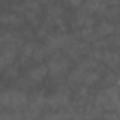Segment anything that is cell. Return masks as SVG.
<instances>
[{
  "instance_id": "obj_1",
  "label": "cell",
  "mask_w": 120,
  "mask_h": 120,
  "mask_svg": "<svg viewBox=\"0 0 120 120\" xmlns=\"http://www.w3.org/2000/svg\"><path fill=\"white\" fill-rule=\"evenodd\" d=\"M71 67V59L68 55H64L62 51H52L49 56L47 58V68L48 75H51L54 79L65 78Z\"/></svg>"
},
{
  "instance_id": "obj_2",
  "label": "cell",
  "mask_w": 120,
  "mask_h": 120,
  "mask_svg": "<svg viewBox=\"0 0 120 120\" xmlns=\"http://www.w3.org/2000/svg\"><path fill=\"white\" fill-rule=\"evenodd\" d=\"M23 42H24L23 37L16 31H4L0 34V51L9 49V51L19 52Z\"/></svg>"
},
{
  "instance_id": "obj_3",
  "label": "cell",
  "mask_w": 120,
  "mask_h": 120,
  "mask_svg": "<svg viewBox=\"0 0 120 120\" xmlns=\"http://www.w3.org/2000/svg\"><path fill=\"white\" fill-rule=\"evenodd\" d=\"M69 105V95L68 93H64V92H59L56 90L54 95L48 96L47 100H45V109L48 110H59L65 106Z\"/></svg>"
},
{
  "instance_id": "obj_4",
  "label": "cell",
  "mask_w": 120,
  "mask_h": 120,
  "mask_svg": "<svg viewBox=\"0 0 120 120\" xmlns=\"http://www.w3.org/2000/svg\"><path fill=\"white\" fill-rule=\"evenodd\" d=\"M10 110H24L27 107L28 103V95L26 93V90H20V89H10Z\"/></svg>"
},
{
  "instance_id": "obj_5",
  "label": "cell",
  "mask_w": 120,
  "mask_h": 120,
  "mask_svg": "<svg viewBox=\"0 0 120 120\" xmlns=\"http://www.w3.org/2000/svg\"><path fill=\"white\" fill-rule=\"evenodd\" d=\"M48 75V68H47V64H38L35 67H31L26 76L27 79L31 82V83H38V82H42Z\"/></svg>"
},
{
  "instance_id": "obj_6",
  "label": "cell",
  "mask_w": 120,
  "mask_h": 120,
  "mask_svg": "<svg viewBox=\"0 0 120 120\" xmlns=\"http://www.w3.org/2000/svg\"><path fill=\"white\" fill-rule=\"evenodd\" d=\"M17 58V52L16 51H0V74H3L9 67H11Z\"/></svg>"
},
{
  "instance_id": "obj_7",
  "label": "cell",
  "mask_w": 120,
  "mask_h": 120,
  "mask_svg": "<svg viewBox=\"0 0 120 120\" xmlns=\"http://www.w3.org/2000/svg\"><path fill=\"white\" fill-rule=\"evenodd\" d=\"M114 30L116 28H114L113 23H109V21H100L98 26H93V31L99 38H106V37L112 35L114 33Z\"/></svg>"
},
{
  "instance_id": "obj_8",
  "label": "cell",
  "mask_w": 120,
  "mask_h": 120,
  "mask_svg": "<svg viewBox=\"0 0 120 120\" xmlns=\"http://www.w3.org/2000/svg\"><path fill=\"white\" fill-rule=\"evenodd\" d=\"M49 54H51V51L44 44H38L35 51H34V54H33V56H31V59L35 61V62H42V61H45V59L49 56Z\"/></svg>"
},
{
  "instance_id": "obj_9",
  "label": "cell",
  "mask_w": 120,
  "mask_h": 120,
  "mask_svg": "<svg viewBox=\"0 0 120 120\" xmlns=\"http://www.w3.org/2000/svg\"><path fill=\"white\" fill-rule=\"evenodd\" d=\"M20 16L17 13H3L0 14V24L3 26H17L20 24Z\"/></svg>"
},
{
  "instance_id": "obj_10",
  "label": "cell",
  "mask_w": 120,
  "mask_h": 120,
  "mask_svg": "<svg viewBox=\"0 0 120 120\" xmlns=\"http://www.w3.org/2000/svg\"><path fill=\"white\" fill-rule=\"evenodd\" d=\"M100 79V72L96 69H88L83 75V82L82 85L85 86H92L95 83H98V81Z\"/></svg>"
},
{
  "instance_id": "obj_11",
  "label": "cell",
  "mask_w": 120,
  "mask_h": 120,
  "mask_svg": "<svg viewBox=\"0 0 120 120\" xmlns=\"http://www.w3.org/2000/svg\"><path fill=\"white\" fill-rule=\"evenodd\" d=\"M45 13H47V17H49V19H59V17H64V9L59 6V4H54V2L49 3V4H47Z\"/></svg>"
},
{
  "instance_id": "obj_12",
  "label": "cell",
  "mask_w": 120,
  "mask_h": 120,
  "mask_svg": "<svg viewBox=\"0 0 120 120\" xmlns=\"http://www.w3.org/2000/svg\"><path fill=\"white\" fill-rule=\"evenodd\" d=\"M3 74H4V78H6V79H16V78L19 76V69H17L14 65H11V67H9Z\"/></svg>"
},
{
  "instance_id": "obj_13",
  "label": "cell",
  "mask_w": 120,
  "mask_h": 120,
  "mask_svg": "<svg viewBox=\"0 0 120 120\" xmlns=\"http://www.w3.org/2000/svg\"><path fill=\"white\" fill-rule=\"evenodd\" d=\"M67 3L74 9H78V7H81L83 4V0H67Z\"/></svg>"
},
{
  "instance_id": "obj_14",
  "label": "cell",
  "mask_w": 120,
  "mask_h": 120,
  "mask_svg": "<svg viewBox=\"0 0 120 120\" xmlns=\"http://www.w3.org/2000/svg\"><path fill=\"white\" fill-rule=\"evenodd\" d=\"M2 90H3V83L0 82V92H2Z\"/></svg>"
}]
</instances>
